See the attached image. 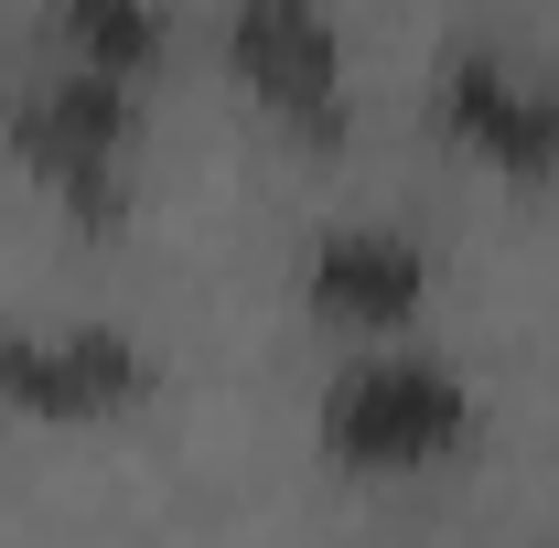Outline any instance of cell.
Returning a JSON list of instances; mask_svg holds the SVG:
<instances>
[{"label":"cell","mask_w":559,"mask_h":548,"mask_svg":"<svg viewBox=\"0 0 559 548\" xmlns=\"http://www.w3.org/2000/svg\"><path fill=\"white\" fill-rule=\"evenodd\" d=\"M0 140H11V162L75 226H119V205H130V151H140V86L55 55L44 75H11Z\"/></svg>","instance_id":"6da1fadb"},{"label":"cell","mask_w":559,"mask_h":548,"mask_svg":"<svg viewBox=\"0 0 559 548\" xmlns=\"http://www.w3.org/2000/svg\"><path fill=\"white\" fill-rule=\"evenodd\" d=\"M430 119L452 151H474L485 172H516V183H559V65H516V55H441L430 75Z\"/></svg>","instance_id":"277c9868"},{"label":"cell","mask_w":559,"mask_h":548,"mask_svg":"<svg viewBox=\"0 0 559 548\" xmlns=\"http://www.w3.org/2000/svg\"><path fill=\"white\" fill-rule=\"evenodd\" d=\"M162 44H173V11L162 0H44V55H66V65L151 86Z\"/></svg>","instance_id":"52a82bcc"},{"label":"cell","mask_w":559,"mask_h":548,"mask_svg":"<svg viewBox=\"0 0 559 548\" xmlns=\"http://www.w3.org/2000/svg\"><path fill=\"white\" fill-rule=\"evenodd\" d=\"M226 65L290 140L345 151V33L323 0H226Z\"/></svg>","instance_id":"3957f363"},{"label":"cell","mask_w":559,"mask_h":548,"mask_svg":"<svg viewBox=\"0 0 559 548\" xmlns=\"http://www.w3.org/2000/svg\"><path fill=\"white\" fill-rule=\"evenodd\" d=\"M151 398V355L119 323H44L0 334V409L11 419H119Z\"/></svg>","instance_id":"5b68a950"},{"label":"cell","mask_w":559,"mask_h":548,"mask_svg":"<svg viewBox=\"0 0 559 548\" xmlns=\"http://www.w3.org/2000/svg\"><path fill=\"white\" fill-rule=\"evenodd\" d=\"M301 301L334 334L388 344L430 301V259H419V237H399V226H323L312 237V270H301Z\"/></svg>","instance_id":"8992f818"},{"label":"cell","mask_w":559,"mask_h":548,"mask_svg":"<svg viewBox=\"0 0 559 548\" xmlns=\"http://www.w3.org/2000/svg\"><path fill=\"white\" fill-rule=\"evenodd\" d=\"M463 441H474V388L441 355L366 344L345 377L323 388V452L345 474H419V463H452Z\"/></svg>","instance_id":"7a4b0ae2"}]
</instances>
